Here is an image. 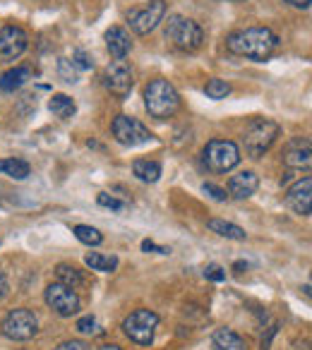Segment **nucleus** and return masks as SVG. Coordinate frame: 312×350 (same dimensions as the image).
I'll return each mask as SVG.
<instances>
[{"mask_svg": "<svg viewBox=\"0 0 312 350\" xmlns=\"http://www.w3.org/2000/svg\"><path fill=\"white\" fill-rule=\"evenodd\" d=\"M278 36L267 27H252V29H240L226 39V49L235 55L252 60H267L276 51Z\"/></svg>", "mask_w": 312, "mask_h": 350, "instance_id": "obj_1", "label": "nucleus"}, {"mask_svg": "<svg viewBox=\"0 0 312 350\" xmlns=\"http://www.w3.org/2000/svg\"><path fill=\"white\" fill-rule=\"evenodd\" d=\"M144 106L151 118L166 120V118L176 116L181 108V94L168 79H151L144 89Z\"/></svg>", "mask_w": 312, "mask_h": 350, "instance_id": "obj_2", "label": "nucleus"}, {"mask_svg": "<svg viewBox=\"0 0 312 350\" xmlns=\"http://www.w3.org/2000/svg\"><path fill=\"white\" fill-rule=\"evenodd\" d=\"M278 132H281L278 122L269 120V118H255L245 127V135H243V146L248 151V156H252V159L264 156V151L272 149V144L276 142Z\"/></svg>", "mask_w": 312, "mask_h": 350, "instance_id": "obj_3", "label": "nucleus"}, {"mask_svg": "<svg viewBox=\"0 0 312 350\" xmlns=\"http://www.w3.org/2000/svg\"><path fill=\"white\" fill-rule=\"evenodd\" d=\"M166 39L181 51H197L205 41V31L195 20L183 15H171L166 22Z\"/></svg>", "mask_w": 312, "mask_h": 350, "instance_id": "obj_4", "label": "nucleus"}, {"mask_svg": "<svg viewBox=\"0 0 312 350\" xmlns=\"http://www.w3.org/2000/svg\"><path fill=\"white\" fill-rule=\"evenodd\" d=\"M202 161L214 173H229L240 163V149L231 139H211L202 151Z\"/></svg>", "mask_w": 312, "mask_h": 350, "instance_id": "obj_5", "label": "nucleus"}, {"mask_svg": "<svg viewBox=\"0 0 312 350\" xmlns=\"http://www.w3.org/2000/svg\"><path fill=\"white\" fill-rule=\"evenodd\" d=\"M159 329V314L151 310H135L122 321V334L137 345H149Z\"/></svg>", "mask_w": 312, "mask_h": 350, "instance_id": "obj_6", "label": "nucleus"}, {"mask_svg": "<svg viewBox=\"0 0 312 350\" xmlns=\"http://www.w3.org/2000/svg\"><path fill=\"white\" fill-rule=\"evenodd\" d=\"M3 334L8 336L10 340H29L36 336V331H39V319H36V314L31 310H27V307H17V310H12L10 314L3 319Z\"/></svg>", "mask_w": 312, "mask_h": 350, "instance_id": "obj_7", "label": "nucleus"}, {"mask_svg": "<svg viewBox=\"0 0 312 350\" xmlns=\"http://www.w3.org/2000/svg\"><path fill=\"white\" fill-rule=\"evenodd\" d=\"M111 135L116 137V142L122 146L149 144V142L154 139V135H151L137 118H130V116H118L116 120L111 122Z\"/></svg>", "mask_w": 312, "mask_h": 350, "instance_id": "obj_8", "label": "nucleus"}, {"mask_svg": "<svg viewBox=\"0 0 312 350\" xmlns=\"http://www.w3.org/2000/svg\"><path fill=\"white\" fill-rule=\"evenodd\" d=\"M164 15H166V3L164 0H149V5L127 12V22H130L135 34L144 36L149 31H154L159 27V22H164Z\"/></svg>", "mask_w": 312, "mask_h": 350, "instance_id": "obj_9", "label": "nucleus"}, {"mask_svg": "<svg viewBox=\"0 0 312 350\" xmlns=\"http://www.w3.org/2000/svg\"><path fill=\"white\" fill-rule=\"evenodd\" d=\"M46 305H49L58 317H73L79 312V305H82V302H79L77 291L68 288L65 283L55 281L46 288Z\"/></svg>", "mask_w": 312, "mask_h": 350, "instance_id": "obj_10", "label": "nucleus"}, {"mask_svg": "<svg viewBox=\"0 0 312 350\" xmlns=\"http://www.w3.org/2000/svg\"><path fill=\"white\" fill-rule=\"evenodd\" d=\"M29 46V36L22 27L8 25L0 29V63H12L17 60Z\"/></svg>", "mask_w": 312, "mask_h": 350, "instance_id": "obj_11", "label": "nucleus"}, {"mask_svg": "<svg viewBox=\"0 0 312 350\" xmlns=\"http://www.w3.org/2000/svg\"><path fill=\"white\" fill-rule=\"evenodd\" d=\"M132 84H135V75L130 65L125 60H113L106 70V87L111 89V94L125 98L132 92Z\"/></svg>", "mask_w": 312, "mask_h": 350, "instance_id": "obj_12", "label": "nucleus"}, {"mask_svg": "<svg viewBox=\"0 0 312 350\" xmlns=\"http://www.w3.org/2000/svg\"><path fill=\"white\" fill-rule=\"evenodd\" d=\"M286 206L293 214L300 216H310V206H312V180L310 178H302V180L293 183L286 192Z\"/></svg>", "mask_w": 312, "mask_h": 350, "instance_id": "obj_13", "label": "nucleus"}, {"mask_svg": "<svg viewBox=\"0 0 312 350\" xmlns=\"http://www.w3.org/2000/svg\"><path fill=\"white\" fill-rule=\"evenodd\" d=\"M283 163L288 168H310L312 163V146L310 139L305 137H298V139H291L283 149Z\"/></svg>", "mask_w": 312, "mask_h": 350, "instance_id": "obj_14", "label": "nucleus"}, {"mask_svg": "<svg viewBox=\"0 0 312 350\" xmlns=\"http://www.w3.org/2000/svg\"><path fill=\"white\" fill-rule=\"evenodd\" d=\"M259 187V178L252 170H240L238 175H233L229 180V195L233 200H248L257 192Z\"/></svg>", "mask_w": 312, "mask_h": 350, "instance_id": "obj_15", "label": "nucleus"}, {"mask_svg": "<svg viewBox=\"0 0 312 350\" xmlns=\"http://www.w3.org/2000/svg\"><path fill=\"white\" fill-rule=\"evenodd\" d=\"M106 46H108V53L113 55V60H125V55L132 51L130 34L122 27H111L106 31Z\"/></svg>", "mask_w": 312, "mask_h": 350, "instance_id": "obj_16", "label": "nucleus"}, {"mask_svg": "<svg viewBox=\"0 0 312 350\" xmlns=\"http://www.w3.org/2000/svg\"><path fill=\"white\" fill-rule=\"evenodd\" d=\"M214 350H248V340L231 329H216L211 336Z\"/></svg>", "mask_w": 312, "mask_h": 350, "instance_id": "obj_17", "label": "nucleus"}, {"mask_svg": "<svg viewBox=\"0 0 312 350\" xmlns=\"http://www.w3.org/2000/svg\"><path fill=\"white\" fill-rule=\"evenodd\" d=\"M31 79V70L29 68H12L8 70V72L0 75V92H17V89H22L27 82Z\"/></svg>", "mask_w": 312, "mask_h": 350, "instance_id": "obj_18", "label": "nucleus"}, {"mask_svg": "<svg viewBox=\"0 0 312 350\" xmlns=\"http://www.w3.org/2000/svg\"><path fill=\"white\" fill-rule=\"evenodd\" d=\"M55 276H58L60 283H65V286L73 288V291H79L82 286H87L84 273L79 271L77 267H73V264H58V267H55Z\"/></svg>", "mask_w": 312, "mask_h": 350, "instance_id": "obj_19", "label": "nucleus"}, {"mask_svg": "<svg viewBox=\"0 0 312 350\" xmlns=\"http://www.w3.org/2000/svg\"><path fill=\"white\" fill-rule=\"evenodd\" d=\"M132 173H135L142 183H156L161 178V163H159V161H149V159H137L135 163H132Z\"/></svg>", "mask_w": 312, "mask_h": 350, "instance_id": "obj_20", "label": "nucleus"}, {"mask_svg": "<svg viewBox=\"0 0 312 350\" xmlns=\"http://www.w3.org/2000/svg\"><path fill=\"white\" fill-rule=\"evenodd\" d=\"M84 262H87V267L92 269V271H101V273H111L118 269V257L116 254H101V252H89L87 257H84Z\"/></svg>", "mask_w": 312, "mask_h": 350, "instance_id": "obj_21", "label": "nucleus"}, {"mask_svg": "<svg viewBox=\"0 0 312 350\" xmlns=\"http://www.w3.org/2000/svg\"><path fill=\"white\" fill-rule=\"evenodd\" d=\"M207 226H209V230H211V233L221 235V238H226V240H245V238H248V235H245V230L240 228V226L229 224V221L211 219Z\"/></svg>", "mask_w": 312, "mask_h": 350, "instance_id": "obj_22", "label": "nucleus"}, {"mask_svg": "<svg viewBox=\"0 0 312 350\" xmlns=\"http://www.w3.org/2000/svg\"><path fill=\"white\" fill-rule=\"evenodd\" d=\"M49 108L55 118H60V120H68V118H73L75 111H77V106H75V101L68 96V94H55V96L49 101Z\"/></svg>", "mask_w": 312, "mask_h": 350, "instance_id": "obj_23", "label": "nucleus"}, {"mask_svg": "<svg viewBox=\"0 0 312 350\" xmlns=\"http://www.w3.org/2000/svg\"><path fill=\"white\" fill-rule=\"evenodd\" d=\"M0 173L10 175L15 180H25V178H29L31 168H29V163L22 159H3L0 161Z\"/></svg>", "mask_w": 312, "mask_h": 350, "instance_id": "obj_24", "label": "nucleus"}, {"mask_svg": "<svg viewBox=\"0 0 312 350\" xmlns=\"http://www.w3.org/2000/svg\"><path fill=\"white\" fill-rule=\"evenodd\" d=\"M73 233H75V238H77L79 243L89 245V247H96V245L103 243V235L99 233L96 228H92V226H75Z\"/></svg>", "mask_w": 312, "mask_h": 350, "instance_id": "obj_25", "label": "nucleus"}, {"mask_svg": "<svg viewBox=\"0 0 312 350\" xmlns=\"http://www.w3.org/2000/svg\"><path fill=\"white\" fill-rule=\"evenodd\" d=\"M205 94L209 98H214V101H219V98H226L231 94V84L224 82V79H219V77H214V79H209V82H207Z\"/></svg>", "mask_w": 312, "mask_h": 350, "instance_id": "obj_26", "label": "nucleus"}, {"mask_svg": "<svg viewBox=\"0 0 312 350\" xmlns=\"http://www.w3.org/2000/svg\"><path fill=\"white\" fill-rule=\"evenodd\" d=\"M58 72H60V77H63V82H68V84L77 82V70H75V65L70 63L68 58L58 60Z\"/></svg>", "mask_w": 312, "mask_h": 350, "instance_id": "obj_27", "label": "nucleus"}, {"mask_svg": "<svg viewBox=\"0 0 312 350\" xmlns=\"http://www.w3.org/2000/svg\"><path fill=\"white\" fill-rule=\"evenodd\" d=\"M70 63L75 65V68H79V70H92L94 68V60L87 55V51H82V49H77L73 53V60Z\"/></svg>", "mask_w": 312, "mask_h": 350, "instance_id": "obj_28", "label": "nucleus"}, {"mask_svg": "<svg viewBox=\"0 0 312 350\" xmlns=\"http://www.w3.org/2000/svg\"><path fill=\"white\" fill-rule=\"evenodd\" d=\"M96 202L101 206H106V209H113V211H122L125 209V202H120V200H116L113 195H106V192H101V195L96 197Z\"/></svg>", "mask_w": 312, "mask_h": 350, "instance_id": "obj_29", "label": "nucleus"}, {"mask_svg": "<svg viewBox=\"0 0 312 350\" xmlns=\"http://www.w3.org/2000/svg\"><path fill=\"white\" fill-rule=\"evenodd\" d=\"M205 278H209V281H214V283H221V281H226V271L219 264H209V267L205 269Z\"/></svg>", "mask_w": 312, "mask_h": 350, "instance_id": "obj_30", "label": "nucleus"}, {"mask_svg": "<svg viewBox=\"0 0 312 350\" xmlns=\"http://www.w3.org/2000/svg\"><path fill=\"white\" fill-rule=\"evenodd\" d=\"M202 192H205V195H209L211 200H216V202H226V190H221V187H216V185H211V183H205V185H202Z\"/></svg>", "mask_w": 312, "mask_h": 350, "instance_id": "obj_31", "label": "nucleus"}, {"mask_svg": "<svg viewBox=\"0 0 312 350\" xmlns=\"http://www.w3.org/2000/svg\"><path fill=\"white\" fill-rule=\"evenodd\" d=\"M77 331L79 334H94V331H96V319H94L92 314L77 319Z\"/></svg>", "mask_w": 312, "mask_h": 350, "instance_id": "obj_32", "label": "nucleus"}, {"mask_svg": "<svg viewBox=\"0 0 312 350\" xmlns=\"http://www.w3.org/2000/svg\"><path fill=\"white\" fill-rule=\"evenodd\" d=\"M55 350H92V348H89V343H84V340H65V343H60Z\"/></svg>", "mask_w": 312, "mask_h": 350, "instance_id": "obj_33", "label": "nucleus"}, {"mask_svg": "<svg viewBox=\"0 0 312 350\" xmlns=\"http://www.w3.org/2000/svg\"><path fill=\"white\" fill-rule=\"evenodd\" d=\"M142 250H144V252H159V254H168V252H171L168 247H159V245L151 243V240H144V243H142Z\"/></svg>", "mask_w": 312, "mask_h": 350, "instance_id": "obj_34", "label": "nucleus"}, {"mask_svg": "<svg viewBox=\"0 0 312 350\" xmlns=\"http://www.w3.org/2000/svg\"><path fill=\"white\" fill-rule=\"evenodd\" d=\"M283 3H288V5H293V8H300V10H307L312 0H283Z\"/></svg>", "mask_w": 312, "mask_h": 350, "instance_id": "obj_35", "label": "nucleus"}, {"mask_svg": "<svg viewBox=\"0 0 312 350\" xmlns=\"http://www.w3.org/2000/svg\"><path fill=\"white\" fill-rule=\"evenodd\" d=\"M5 295H8V281H5V276L0 273V300H3Z\"/></svg>", "mask_w": 312, "mask_h": 350, "instance_id": "obj_36", "label": "nucleus"}, {"mask_svg": "<svg viewBox=\"0 0 312 350\" xmlns=\"http://www.w3.org/2000/svg\"><path fill=\"white\" fill-rule=\"evenodd\" d=\"M243 269H248V264H245V262H235L233 264V271L235 273H243Z\"/></svg>", "mask_w": 312, "mask_h": 350, "instance_id": "obj_37", "label": "nucleus"}, {"mask_svg": "<svg viewBox=\"0 0 312 350\" xmlns=\"http://www.w3.org/2000/svg\"><path fill=\"white\" fill-rule=\"evenodd\" d=\"M99 350H122L120 345H116V343H106V345H101Z\"/></svg>", "mask_w": 312, "mask_h": 350, "instance_id": "obj_38", "label": "nucleus"}]
</instances>
